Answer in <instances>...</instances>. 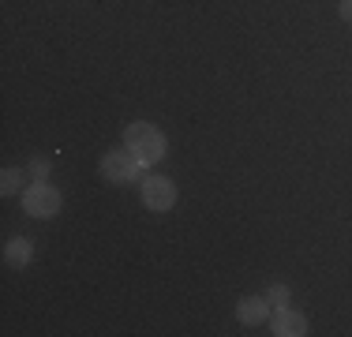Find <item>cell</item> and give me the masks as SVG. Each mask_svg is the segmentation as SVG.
I'll use <instances>...</instances> for the list:
<instances>
[{"instance_id": "5", "label": "cell", "mask_w": 352, "mask_h": 337, "mask_svg": "<svg viewBox=\"0 0 352 337\" xmlns=\"http://www.w3.org/2000/svg\"><path fill=\"white\" fill-rule=\"evenodd\" d=\"M270 330L278 337H304L307 334V318L292 307H274L270 315Z\"/></svg>"}, {"instance_id": "1", "label": "cell", "mask_w": 352, "mask_h": 337, "mask_svg": "<svg viewBox=\"0 0 352 337\" xmlns=\"http://www.w3.org/2000/svg\"><path fill=\"white\" fill-rule=\"evenodd\" d=\"M124 146L139 157L142 168H150V165H157L165 157L169 139H165L162 128H154V124H146V120H135V124H128V131H124Z\"/></svg>"}, {"instance_id": "11", "label": "cell", "mask_w": 352, "mask_h": 337, "mask_svg": "<svg viewBox=\"0 0 352 337\" xmlns=\"http://www.w3.org/2000/svg\"><path fill=\"white\" fill-rule=\"evenodd\" d=\"M338 12H341V19H345V23H352V0H341Z\"/></svg>"}, {"instance_id": "10", "label": "cell", "mask_w": 352, "mask_h": 337, "mask_svg": "<svg viewBox=\"0 0 352 337\" xmlns=\"http://www.w3.org/2000/svg\"><path fill=\"white\" fill-rule=\"evenodd\" d=\"M30 176H34V180H45V176H49V162H45V157H34V162H30Z\"/></svg>"}, {"instance_id": "9", "label": "cell", "mask_w": 352, "mask_h": 337, "mask_svg": "<svg viewBox=\"0 0 352 337\" xmlns=\"http://www.w3.org/2000/svg\"><path fill=\"white\" fill-rule=\"evenodd\" d=\"M263 296L270 300V307H289V300H292V289H289L285 281H274L270 289L263 292Z\"/></svg>"}, {"instance_id": "3", "label": "cell", "mask_w": 352, "mask_h": 337, "mask_svg": "<svg viewBox=\"0 0 352 337\" xmlns=\"http://www.w3.org/2000/svg\"><path fill=\"white\" fill-rule=\"evenodd\" d=\"M23 210H27L30 217H56L60 214V191L45 180H34L23 191Z\"/></svg>"}, {"instance_id": "6", "label": "cell", "mask_w": 352, "mask_h": 337, "mask_svg": "<svg viewBox=\"0 0 352 337\" xmlns=\"http://www.w3.org/2000/svg\"><path fill=\"white\" fill-rule=\"evenodd\" d=\"M236 318L244 326L266 323V318H270V300H266V296H244V300L236 303Z\"/></svg>"}, {"instance_id": "8", "label": "cell", "mask_w": 352, "mask_h": 337, "mask_svg": "<svg viewBox=\"0 0 352 337\" xmlns=\"http://www.w3.org/2000/svg\"><path fill=\"white\" fill-rule=\"evenodd\" d=\"M23 180H27L23 168H4V173H0V191H4V195H19Z\"/></svg>"}, {"instance_id": "4", "label": "cell", "mask_w": 352, "mask_h": 337, "mask_svg": "<svg viewBox=\"0 0 352 337\" xmlns=\"http://www.w3.org/2000/svg\"><path fill=\"white\" fill-rule=\"evenodd\" d=\"M142 206L154 210V214L173 210L176 206V184H173V176H146V180H142Z\"/></svg>"}, {"instance_id": "2", "label": "cell", "mask_w": 352, "mask_h": 337, "mask_svg": "<svg viewBox=\"0 0 352 337\" xmlns=\"http://www.w3.org/2000/svg\"><path fill=\"white\" fill-rule=\"evenodd\" d=\"M139 173H142V162L131 154L128 146H124V150H109V154L102 157V176L109 184H135Z\"/></svg>"}, {"instance_id": "7", "label": "cell", "mask_w": 352, "mask_h": 337, "mask_svg": "<svg viewBox=\"0 0 352 337\" xmlns=\"http://www.w3.org/2000/svg\"><path fill=\"white\" fill-rule=\"evenodd\" d=\"M30 259H34V243H30L27 236H12V240L4 243V263L8 266L23 270V266H30Z\"/></svg>"}]
</instances>
